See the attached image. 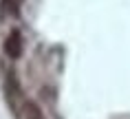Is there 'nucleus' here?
<instances>
[{"mask_svg": "<svg viewBox=\"0 0 130 119\" xmlns=\"http://www.w3.org/2000/svg\"><path fill=\"white\" fill-rule=\"evenodd\" d=\"M22 33L18 31V29H13L11 33L7 35V40H5V53H7L11 60H18V57L22 55Z\"/></svg>", "mask_w": 130, "mask_h": 119, "instance_id": "obj_1", "label": "nucleus"}, {"mask_svg": "<svg viewBox=\"0 0 130 119\" xmlns=\"http://www.w3.org/2000/svg\"><path fill=\"white\" fill-rule=\"evenodd\" d=\"M22 110H24V117H27V119H44V115H42V110H40V106L35 104V101H24Z\"/></svg>", "mask_w": 130, "mask_h": 119, "instance_id": "obj_2", "label": "nucleus"}, {"mask_svg": "<svg viewBox=\"0 0 130 119\" xmlns=\"http://www.w3.org/2000/svg\"><path fill=\"white\" fill-rule=\"evenodd\" d=\"M5 13H11V15H18L20 13V7H22V0H2L0 2Z\"/></svg>", "mask_w": 130, "mask_h": 119, "instance_id": "obj_3", "label": "nucleus"}]
</instances>
